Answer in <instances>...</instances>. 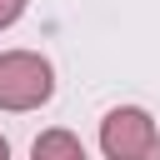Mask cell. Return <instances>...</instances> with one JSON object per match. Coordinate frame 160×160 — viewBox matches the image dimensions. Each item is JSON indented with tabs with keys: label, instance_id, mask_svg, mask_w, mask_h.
Returning <instances> with one entry per match:
<instances>
[{
	"label": "cell",
	"instance_id": "cell-1",
	"mask_svg": "<svg viewBox=\"0 0 160 160\" xmlns=\"http://www.w3.org/2000/svg\"><path fill=\"white\" fill-rule=\"evenodd\" d=\"M50 95H55V70L45 55H35V50L0 55V110L25 115V110H40Z\"/></svg>",
	"mask_w": 160,
	"mask_h": 160
},
{
	"label": "cell",
	"instance_id": "cell-2",
	"mask_svg": "<svg viewBox=\"0 0 160 160\" xmlns=\"http://www.w3.org/2000/svg\"><path fill=\"white\" fill-rule=\"evenodd\" d=\"M100 150H105V160H150L160 150V130H155L150 110H140V105L105 110V120H100Z\"/></svg>",
	"mask_w": 160,
	"mask_h": 160
},
{
	"label": "cell",
	"instance_id": "cell-3",
	"mask_svg": "<svg viewBox=\"0 0 160 160\" xmlns=\"http://www.w3.org/2000/svg\"><path fill=\"white\" fill-rule=\"evenodd\" d=\"M30 160H90V155H85L80 135H70V130H40L35 145H30Z\"/></svg>",
	"mask_w": 160,
	"mask_h": 160
},
{
	"label": "cell",
	"instance_id": "cell-4",
	"mask_svg": "<svg viewBox=\"0 0 160 160\" xmlns=\"http://www.w3.org/2000/svg\"><path fill=\"white\" fill-rule=\"evenodd\" d=\"M25 5H30V0H0V30H10V25L25 15Z\"/></svg>",
	"mask_w": 160,
	"mask_h": 160
},
{
	"label": "cell",
	"instance_id": "cell-5",
	"mask_svg": "<svg viewBox=\"0 0 160 160\" xmlns=\"http://www.w3.org/2000/svg\"><path fill=\"white\" fill-rule=\"evenodd\" d=\"M0 160H10V140L5 135H0Z\"/></svg>",
	"mask_w": 160,
	"mask_h": 160
},
{
	"label": "cell",
	"instance_id": "cell-6",
	"mask_svg": "<svg viewBox=\"0 0 160 160\" xmlns=\"http://www.w3.org/2000/svg\"><path fill=\"white\" fill-rule=\"evenodd\" d=\"M150 160H160V150H155V155H150Z\"/></svg>",
	"mask_w": 160,
	"mask_h": 160
}]
</instances>
